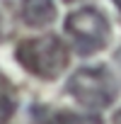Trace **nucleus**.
<instances>
[{
    "label": "nucleus",
    "mask_w": 121,
    "mask_h": 124,
    "mask_svg": "<svg viewBox=\"0 0 121 124\" xmlns=\"http://www.w3.org/2000/svg\"><path fill=\"white\" fill-rule=\"evenodd\" d=\"M66 32L80 56H92L102 49H107L111 39V24L107 15L92 5L80 8L66 17Z\"/></svg>",
    "instance_id": "7ed1b4c3"
},
{
    "label": "nucleus",
    "mask_w": 121,
    "mask_h": 124,
    "mask_svg": "<svg viewBox=\"0 0 121 124\" xmlns=\"http://www.w3.org/2000/svg\"><path fill=\"white\" fill-rule=\"evenodd\" d=\"M17 63L39 80H56L70 63L68 44L56 34H41L22 39L15 49Z\"/></svg>",
    "instance_id": "f257e3e1"
},
{
    "label": "nucleus",
    "mask_w": 121,
    "mask_h": 124,
    "mask_svg": "<svg viewBox=\"0 0 121 124\" xmlns=\"http://www.w3.org/2000/svg\"><path fill=\"white\" fill-rule=\"evenodd\" d=\"M66 90L78 105H82L85 109H92V112L111 107V102L119 95L116 78L104 66H85V68L75 71L70 76Z\"/></svg>",
    "instance_id": "f03ea898"
},
{
    "label": "nucleus",
    "mask_w": 121,
    "mask_h": 124,
    "mask_svg": "<svg viewBox=\"0 0 121 124\" xmlns=\"http://www.w3.org/2000/svg\"><path fill=\"white\" fill-rule=\"evenodd\" d=\"M85 119L82 117H78V114H70V112H60V114H56L48 124H82Z\"/></svg>",
    "instance_id": "423d86ee"
},
{
    "label": "nucleus",
    "mask_w": 121,
    "mask_h": 124,
    "mask_svg": "<svg viewBox=\"0 0 121 124\" xmlns=\"http://www.w3.org/2000/svg\"><path fill=\"white\" fill-rule=\"evenodd\" d=\"M20 17L27 27H46L56 20L53 0H20Z\"/></svg>",
    "instance_id": "20e7f679"
},
{
    "label": "nucleus",
    "mask_w": 121,
    "mask_h": 124,
    "mask_svg": "<svg viewBox=\"0 0 121 124\" xmlns=\"http://www.w3.org/2000/svg\"><path fill=\"white\" fill-rule=\"evenodd\" d=\"M68 3H73V0H68Z\"/></svg>",
    "instance_id": "6e6552de"
},
{
    "label": "nucleus",
    "mask_w": 121,
    "mask_h": 124,
    "mask_svg": "<svg viewBox=\"0 0 121 124\" xmlns=\"http://www.w3.org/2000/svg\"><path fill=\"white\" fill-rule=\"evenodd\" d=\"M114 3H116V8H119V10H121V0H114Z\"/></svg>",
    "instance_id": "0eeeda50"
},
{
    "label": "nucleus",
    "mask_w": 121,
    "mask_h": 124,
    "mask_svg": "<svg viewBox=\"0 0 121 124\" xmlns=\"http://www.w3.org/2000/svg\"><path fill=\"white\" fill-rule=\"evenodd\" d=\"M17 109V90L0 73V122H7Z\"/></svg>",
    "instance_id": "39448f33"
}]
</instances>
